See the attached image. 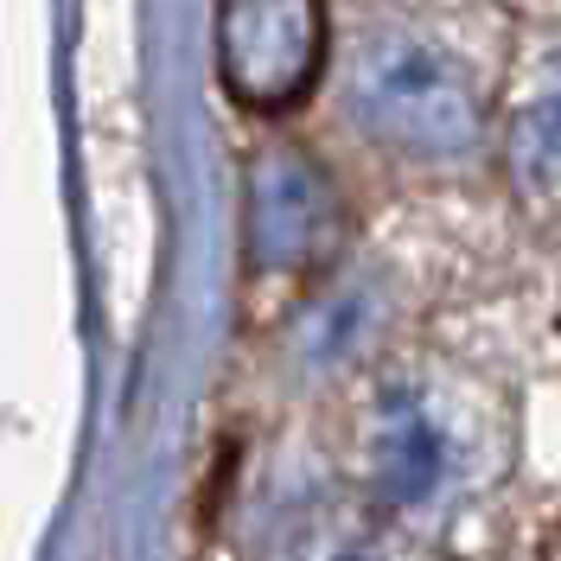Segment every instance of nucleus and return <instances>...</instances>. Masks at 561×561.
<instances>
[{
	"instance_id": "nucleus-1",
	"label": "nucleus",
	"mask_w": 561,
	"mask_h": 561,
	"mask_svg": "<svg viewBox=\"0 0 561 561\" xmlns=\"http://www.w3.org/2000/svg\"><path fill=\"white\" fill-rule=\"evenodd\" d=\"M357 115L370 135L402 153H466L479 140V96L459 77L454 58H440L421 38H383L357 70Z\"/></svg>"
},
{
	"instance_id": "nucleus-2",
	"label": "nucleus",
	"mask_w": 561,
	"mask_h": 561,
	"mask_svg": "<svg viewBox=\"0 0 561 561\" xmlns=\"http://www.w3.org/2000/svg\"><path fill=\"white\" fill-rule=\"evenodd\" d=\"M217 65L237 103H300L325 65V7L319 0H224Z\"/></svg>"
},
{
	"instance_id": "nucleus-3",
	"label": "nucleus",
	"mask_w": 561,
	"mask_h": 561,
	"mask_svg": "<svg viewBox=\"0 0 561 561\" xmlns=\"http://www.w3.org/2000/svg\"><path fill=\"white\" fill-rule=\"evenodd\" d=\"M339 192L332 179L319 173L307 153L275 147L249 167V198H243V237H249V262L255 268H313L332 255L339 243Z\"/></svg>"
},
{
	"instance_id": "nucleus-4",
	"label": "nucleus",
	"mask_w": 561,
	"mask_h": 561,
	"mask_svg": "<svg viewBox=\"0 0 561 561\" xmlns=\"http://www.w3.org/2000/svg\"><path fill=\"white\" fill-rule=\"evenodd\" d=\"M447 472V440L427 409H415L409 396L389 402L377 421V440H370V479L383 491V504H421L427 491L440 485Z\"/></svg>"
},
{
	"instance_id": "nucleus-5",
	"label": "nucleus",
	"mask_w": 561,
	"mask_h": 561,
	"mask_svg": "<svg viewBox=\"0 0 561 561\" xmlns=\"http://www.w3.org/2000/svg\"><path fill=\"white\" fill-rule=\"evenodd\" d=\"M332 561H377V556H370V549H339Z\"/></svg>"
},
{
	"instance_id": "nucleus-6",
	"label": "nucleus",
	"mask_w": 561,
	"mask_h": 561,
	"mask_svg": "<svg viewBox=\"0 0 561 561\" xmlns=\"http://www.w3.org/2000/svg\"><path fill=\"white\" fill-rule=\"evenodd\" d=\"M549 561H561V536H556V549H549Z\"/></svg>"
}]
</instances>
